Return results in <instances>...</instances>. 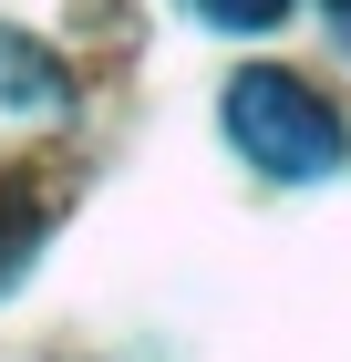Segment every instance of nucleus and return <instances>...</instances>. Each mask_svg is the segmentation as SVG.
Instances as JSON below:
<instances>
[{
    "instance_id": "obj_1",
    "label": "nucleus",
    "mask_w": 351,
    "mask_h": 362,
    "mask_svg": "<svg viewBox=\"0 0 351 362\" xmlns=\"http://www.w3.org/2000/svg\"><path fill=\"white\" fill-rule=\"evenodd\" d=\"M217 114H227V145H238L258 176H279V187H310V176L341 166V114L299 83V73H279V62L227 73V104Z\"/></svg>"
},
{
    "instance_id": "obj_2",
    "label": "nucleus",
    "mask_w": 351,
    "mask_h": 362,
    "mask_svg": "<svg viewBox=\"0 0 351 362\" xmlns=\"http://www.w3.org/2000/svg\"><path fill=\"white\" fill-rule=\"evenodd\" d=\"M0 93H11V104H73V73H62L52 52H31V42L0 31Z\"/></svg>"
},
{
    "instance_id": "obj_3",
    "label": "nucleus",
    "mask_w": 351,
    "mask_h": 362,
    "mask_svg": "<svg viewBox=\"0 0 351 362\" xmlns=\"http://www.w3.org/2000/svg\"><path fill=\"white\" fill-rule=\"evenodd\" d=\"M217 31H269V21H290V0H196Z\"/></svg>"
},
{
    "instance_id": "obj_4",
    "label": "nucleus",
    "mask_w": 351,
    "mask_h": 362,
    "mask_svg": "<svg viewBox=\"0 0 351 362\" xmlns=\"http://www.w3.org/2000/svg\"><path fill=\"white\" fill-rule=\"evenodd\" d=\"M21 238H31V218H21V207H11V197H0V269L21 259Z\"/></svg>"
},
{
    "instance_id": "obj_5",
    "label": "nucleus",
    "mask_w": 351,
    "mask_h": 362,
    "mask_svg": "<svg viewBox=\"0 0 351 362\" xmlns=\"http://www.w3.org/2000/svg\"><path fill=\"white\" fill-rule=\"evenodd\" d=\"M321 21H331V42L351 52V0H321Z\"/></svg>"
}]
</instances>
